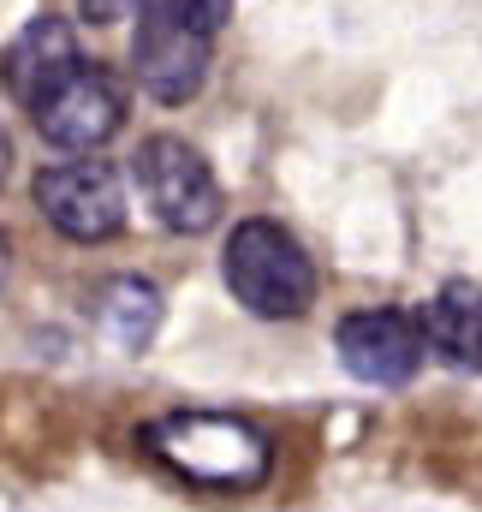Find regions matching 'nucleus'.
I'll return each mask as SVG.
<instances>
[{"label":"nucleus","mask_w":482,"mask_h":512,"mask_svg":"<svg viewBox=\"0 0 482 512\" xmlns=\"http://www.w3.org/2000/svg\"><path fill=\"white\" fill-rule=\"evenodd\" d=\"M131 179L167 233H209L221 221V185H215L209 161L173 131L143 137V149L131 155Z\"/></svg>","instance_id":"3"},{"label":"nucleus","mask_w":482,"mask_h":512,"mask_svg":"<svg viewBox=\"0 0 482 512\" xmlns=\"http://www.w3.org/2000/svg\"><path fill=\"white\" fill-rule=\"evenodd\" d=\"M155 0H78V12L90 24H125V18H143Z\"/></svg>","instance_id":"12"},{"label":"nucleus","mask_w":482,"mask_h":512,"mask_svg":"<svg viewBox=\"0 0 482 512\" xmlns=\"http://www.w3.org/2000/svg\"><path fill=\"white\" fill-rule=\"evenodd\" d=\"M90 316H96V328H102L114 346L143 352V346L155 340V328H161V292H155L149 280H137V274H114L108 286H96Z\"/></svg>","instance_id":"10"},{"label":"nucleus","mask_w":482,"mask_h":512,"mask_svg":"<svg viewBox=\"0 0 482 512\" xmlns=\"http://www.w3.org/2000/svg\"><path fill=\"white\" fill-rule=\"evenodd\" d=\"M131 72L143 84V96L179 108L191 102L203 84H209V36L185 30L179 18H167V6L155 0L137 24V42H131Z\"/></svg>","instance_id":"7"},{"label":"nucleus","mask_w":482,"mask_h":512,"mask_svg":"<svg viewBox=\"0 0 482 512\" xmlns=\"http://www.w3.org/2000/svg\"><path fill=\"white\" fill-rule=\"evenodd\" d=\"M36 131L54 143V149H72V155H96L114 131L125 126V90L120 78L96 60H78L36 108H30Z\"/></svg>","instance_id":"5"},{"label":"nucleus","mask_w":482,"mask_h":512,"mask_svg":"<svg viewBox=\"0 0 482 512\" xmlns=\"http://www.w3.org/2000/svg\"><path fill=\"white\" fill-rule=\"evenodd\" d=\"M6 173H12V143H6V131H0V185H6Z\"/></svg>","instance_id":"13"},{"label":"nucleus","mask_w":482,"mask_h":512,"mask_svg":"<svg viewBox=\"0 0 482 512\" xmlns=\"http://www.w3.org/2000/svg\"><path fill=\"white\" fill-rule=\"evenodd\" d=\"M143 447L191 489L250 495L274 471V441L233 411H167L143 429Z\"/></svg>","instance_id":"1"},{"label":"nucleus","mask_w":482,"mask_h":512,"mask_svg":"<svg viewBox=\"0 0 482 512\" xmlns=\"http://www.w3.org/2000/svg\"><path fill=\"white\" fill-rule=\"evenodd\" d=\"M423 346L453 364V370H482V286L477 280H447L423 310H417Z\"/></svg>","instance_id":"9"},{"label":"nucleus","mask_w":482,"mask_h":512,"mask_svg":"<svg viewBox=\"0 0 482 512\" xmlns=\"http://www.w3.org/2000/svg\"><path fill=\"white\" fill-rule=\"evenodd\" d=\"M221 280L227 292L239 298L250 316L262 322H292L316 304V262L304 256V245L268 221V215H250L227 233L221 245Z\"/></svg>","instance_id":"2"},{"label":"nucleus","mask_w":482,"mask_h":512,"mask_svg":"<svg viewBox=\"0 0 482 512\" xmlns=\"http://www.w3.org/2000/svg\"><path fill=\"white\" fill-rule=\"evenodd\" d=\"M167 6V18H179L185 30H197V36H221V24H227V12H233V0H161Z\"/></svg>","instance_id":"11"},{"label":"nucleus","mask_w":482,"mask_h":512,"mask_svg":"<svg viewBox=\"0 0 482 512\" xmlns=\"http://www.w3.org/2000/svg\"><path fill=\"white\" fill-rule=\"evenodd\" d=\"M334 346H340V364L369 387H405L423 370V352H429L417 316L411 310H393V304L340 316Z\"/></svg>","instance_id":"6"},{"label":"nucleus","mask_w":482,"mask_h":512,"mask_svg":"<svg viewBox=\"0 0 482 512\" xmlns=\"http://www.w3.org/2000/svg\"><path fill=\"white\" fill-rule=\"evenodd\" d=\"M6 268H12V256H6V239H0V286H6Z\"/></svg>","instance_id":"14"},{"label":"nucleus","mask_w":482,"mask_h":512,"mask_svg":"<svg viewBox=\"0 0 482 512\" xmlns=\"http://www.w3.org/2000/svg\"><path fill=\"white\" fill-rule=\"evenodd\" d=\"M42 221L78 245H102L125 227V185L114 161H96V155H78V161H54L36 173L30 185Z\"/></svg>","instance_id":"4"},{"label":"nucleus","mask_w":482,"mask_h":512,"mask_svg":"<svg viewBox=\"0 0 482 512\" xmlns=\"http://www.w3.org/2000/svg\"><path fill=\"white\" fill-rule=\"evenodd\" d=\"M84 60V48H78V30L66 24V18H54V12H42V18H30L18 36H12V48H6V60H0V78H6V96L30 114L72 66Z\"/></svg>","instance_id":"8"}]
</instances>
